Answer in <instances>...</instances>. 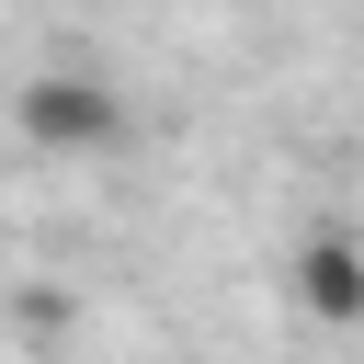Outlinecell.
Returning a JSON list of instances; mask_svg holds the SVG:
<instances>
[{
  "label": "cell",
  "mask_w": 364,
  "mask_h": 364,
  "mask_svg": "<svg viewBox=\"0 0 364 364\" xmlns=\"http://www.w3.org/2000/svg\"><path fill=\"white\" fill-rule=\"evenodd\" d=\"M11 125H23L34 148H57V159H91V148L125 136V102H114L102 68H34V80L11 91Z\"/></svg>",
  "instance_id": "cell-1"
},
{
  "label": "cell",
  "mask_w": 364,
  "mask_h": 364,
  "mask_svg": "<svg viewBox=\"0 0 364 364\" xmlns=\"http://www.w3.org/2000/svg\"><path fill=\"white\" fill-rule=\"evenodd\" d=\"M296 307H307V318H330V330H353V318H364V239L318 228V239L296 250Z\"/></svg>",
  "instance_id": "cell-2"
}]
</instances>
